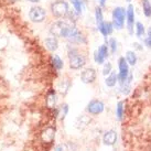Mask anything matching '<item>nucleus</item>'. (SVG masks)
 Wrapping results in <instances>:
<instances>
[{"mask_svg":"<svg viewBox=\"0 0 151 151\" xmlns=\"http://www.w3.org/2000/svg\"><path fill=\"white\" fill-rule=\"evenodd\" d=\"M52 63H53V65H54L56 70H61L63 67V61L60 59L58 55H53L52 56Z\"/></svg>","mask_w":151,"mask_h":151,"instance_id":"nucleus-21","label":"nucleus"},{"mask_svg":"<svg viewBox=\"0 0 151 151\" xmlns=\"http://www.w3.org/2000/svg\"><path fill=\"white\" fill-rule=\"evenodd\" d=\"M127 11L122 7H117L114 9L113 11V25L114 28L120 30L125 24V19H126Z\"/></svg>","mask_w":151,"mask_h":151,"instance_id":"nucleus-2","label":"nucleus"},{"mask_svg":"<svg viewBox=\"0 0 151 151\" xmlns=\"http://www.w3.org/2000/svg\"><path fill=\"white\" fill-rule=\"evenodd\" d=\"M98 29H99V31L101 32V34L104 35V37H107V35H109V34H111V32H113V29H114V25L113 23H110V22H106L104 21L103 23H101V24H98Z\"/></svg>","mask_w":151,"mask_h":151,"instance_id":"nucleus-12","label":"nucleus"},{"mask_svg":"<svg viewBox=\"0 0 151 151\" xmlns=\"http://www.w3.org/2000/svg\"><path fill=\"white\" fill-rule=\"evenodd\" d=\"M89 122H91V118L88 117V116H85V115H82L80 117L77 118V120H76V127L78 128V129H84L86 127L89 125Z\"/></svg>","mask_w":151,"mask_h":151,"instance_id":"nucleus-14","label":"nucleus"},{"mask_svg":"<svg viewBox=\"0 0 151 151\" xmlns=\"http://www.w3.org/2000/svg\"><path fill=\"white\" fill-rule=\"evenodd\" d=\"M51 11L55 17H65L68 12V4L64 0H56L51 4Z\"/></svg>","mask_w":151,"mask_h":151,"instance_id":"nucleus-4","label":"nucleus"},{"mask_svg":"<svg viewBox=\"0 0 151 151\" xmlns=\"http://www.w3.org/2000/svg\"><path fill=\"white\" fill-rule=\"evenodd\" d=\"M126 61L130 65H134L137 63V55L132 51H128L126 53Z\"/></svg>","mask_w":151,"mask_h":151,"instance_id":"nucleus-18","label":"nucleus"},{"mask_svg":"<svg viewBox=\"0 0 151 151\" xmlns=\"http://www.w3.org/2000/svg\"><path fill=\"white\" fill-rule=\"evenodd\" d=\"M136 34L138 38H141L143 34H145V27L141 22H137L136 23Z\"/></svg>","mask_w":151,"mask_h":151,"instance_id":"nucleus-22","label":"nucleus"},{"mask_svg":"<svg viewBox=\"0 0 151 151\" xmlns=\"http://www.w3.org/2000/svg\"><path fill=\"white\" fill-rule=\"evenodd\" d=\"M45 46L49 51H52V52L56 51L58 50V47H59L58 39L55 38V37H49V38H46L45 39Z\"/></svg>","mask_w":151,"mask_h":151,"instance_id":"nucleus-13","label":"nucleus"},{"mask_svg":"<svg viewBox=\"0 0 151 151\" xmlns=\"http://www.w3.org/2000/svg\"><path fill=\"white\" fill-rule=\"evenodd\" d=\"M116 115H117L118 119H122V116H124V103L122 101L118 103L117 108H116Z\"/></svg>","mask_w":151,"mask_h":151,"instance_id":"nucleus-24","label":"nucleus"},{"mask_svg":"<svg viewBox=\"0 0 151 151\" xmlns=\"http://www.w3.org/2000/svg\"><path fill=\"white\" fill-rule=\"evenodd\" d=\"M95 17H96V22L98 24L103 23V11L99 7H96V10H95Z\"/></svg>","mask_w":151,"mask_h":151,"instance_id":"nucleus-25","label":"nucleus"},{"mask_svg":"<svg viewBox=\"0 0 151 151\" xmlns=\"http://www.w3.org/2000/svg\"><path fill=\"white\" fill-rule=\"evenodd\" d=\"M71 2L74 6V9H75L76 12L81 14L82 10H83V0H71Z\"/></svg>","mask_w":151,"mask_h":151,"instance_id":"nucleus-20","label":"nucleus"},{"mask_svg":"<svg viewBox=\"0 0 151 151\" xmlns=\"http://www.w3.org/2000/svg\"><path fill=\"white\" fill-rule=\"evenodd\" d=\"M117 80H118V74H116L115 72H111V73L107 76V78L105 80V83L109 87H114V86L116 85V83H117Z\"/></svg>","mask_w":151,"mask_h":151,"instance_id":"nucleus-15","label":"nucleus"},{"mask_svg":"<svg viewBox=\"0 0 151 151\" xmlns=\"http://www.w3.org/2000/svg\"><path fill=\"white\" fill-rule=\"evenodd\" d=\"M109 45H110V50H111V53H115L116 50H117V41H116V39L111 38L109 40Z\"/></svg>","mask_w":151,"mask_h":151,"instance_id":"nucleus-26","label":"nucleus"},{"mask_svg":"<svg viewBox=\"0 0 151 151\" xmlns=\"http://www.w3.org/2000/svg\"><path fill=\"white\" fill-rule=\"evenodd\" d=\"M111 64L109 63V62H107V63L105 64V66H104V68H103V74L104 75H108V74H110L111 73Z\"/></svg>","mask_w":151,"mask_h":151,"instance_id":"nucleus-27","label":"nucleus"},{"mask_svg":"<svg viewBox=\"0 0 151 151\" xmlns=\"http://www.w3.org/2000/svg\"><path fill=\"white\" fill-rule=\"evenodd\" d=\"M55 137V129L52 127H47L45 130H43L42 134H41V138H42L43 142L51 143L54 140Z\"/></svg>","mask_w":151,"mask_h":151,"instance_id":"nucleus-11","label":"nucleus"},{"mask_svg":"<svg viewBox=\"0 0 151 151\" xmlns=\"http://www.w3.org/2000/svg\"><path fill=\"white\" fill-rule=\"evenodd\" d=\"M117 141V134L115 130H108L104 134L103 142L106 146H114Z\"/></svg>","mask_w":151,"mask_h":151,"instance_id":"nucleus-10","label":"nucleus"},{"mask_svg":"<svg viewBox=\"0 0 151 151\" xmlns=\"http://www.w3.org/2000/svg\"><path fill=\"white\" fill-rule=\"evenodd\" d=\"M46 12L45 10L42 7H32L29 12V18L31 19V21L40 23L45 19Z\"/></svg>","mask_w":151,"mask_h":151,"instance_id":"nucleus-6","label":"nucleus"},{"mask_svg":"<svg viewBox=\"0 0 151 151\" xmlns=\"http://www.w3.org/2000/svg\"><path fill=\"white\" fill-rule=\"evenodd\" d=\"M98 53H99V55H101L103 59L106 60L107 59V56H108V46L101 45L99 46V49H98Z\"/></svg>","mask_w":151,"mask_h":151,"instance_id":"nucleus-23","label":"nucleus"},{"mask_svg":"<svg viewBox=\"0 0 151 151\" xmlns=\"http://www.w3.org/2000/svg\"><path fill=\"white\" fill-rule=\"evenodd\" d=\"M127 27L129 34H134V8L132 4H129L127 8Z\"/></svg>","mask_w":151,"mask_h":151,"instance_id":"nucleus-9","label":"nucleus"},{"mask_svg":"<svg viewBox=\"0 0 151 151\" xmlns=\"http://www.w3.org/2000/svg\"><path fill=\"white\" fill-rule=\"evenodd\" d=\"M70 67L73 70H78L81 67H83L86 64V59L84 55L80 54L76 50L70 51Z\"/></svg>","mask_w":151,"mask_h":151,"instance_id":"nucleus-3","label":"nucleus"},{"mask_svg":"<svg viewBox=\"0 0 151 151\" xmlns=\"http://www.w3.org/2000/svg\"><path fill=\"white\" fill-rule=\"evenodd\" d=\"M126 1H127V2H130V1H131V0H126Z\"/></svg>","mask_w":151,"mask_h":151,"instance_id":"nucleus-34","label":"nucleus"},{"mask_svg":"<svg viewBox=\"0 0 151 151\" xmlns=\"http://www.w3.org/2000/svg\"><path fill=\"white\" fill-rule=\"evenodd\" d=\"M75 28L71 25L70 23L64 21H58L54 22L53 24L51 25L50 28V33L53 37H59V38H70L73 32L75 31Z\"/></svg>","mask_w":151,"mask_h":151,"instance_id":"nucleus-1","label":"nucleus"},{"mask_svg":"<svg viewBox=\"0 0 151 151\" xmlns=\"http://www.w3.org/2000/svg\"><path fill=\"white\" fill-rule=\"evenodd\" d=\"M105 1L106 0H99V4H101V7H104V6H105Z\"/></svg>","mask_w":151,"mask_h":151,"instance_id":"nucleus-32","label":"nucleus"},{"mask_svg":"<svg viewBox=\"0 0 151 151\" xmlns=\"http://www.w3.org/2000/svg\"><path fill=\"white\" fill-rule=\"evenodd\" d=\"M118 66H119V74H118V80L120 84H125L127 78L129 76V68H128V62L125 58H120L118 61Z\"/></svg>","mask_w":151,"mask_h":151,"instance_id":"nucleus-5","label":"nucleus"},{"mask_svg":"<svg viewBox=\"0 0 151 151\" xmlns=\"http://www.w3.org/2000/svg\"><path fill=\"white\" fill-rule=\"evenodd\" d=\"M142 9L146 17H151V4L149 0H142Z\"/></svg>","mask_w":151,"mask_h":151,"instance_id":"nucleus-19","label":"nucleus"},{"mask_svg":"<svg viewBox=\"0 0 151 151\" xmlns=\"http://www.w3.org/2000/svg\"><path fill=\"white\" fill-rule=\"evenodd\" d=\"M63 149H64L63 146H58V147L55 148V150H54V151H63Z\"/></svg>","mask_w":151,"mask_h":151,"instance_id":"nucleus-31","label":"nucleus"},{"mask_svg":"<svg viewBox=\"0 0 151 151\" xmlns=\"http://www.w3.org/2000/svg\"><path fill=\"white\" fill-rule=\"evenodd\" d=\"M104 103L98 99H93L87 105V111L92 115H98L104 111Z\"/></svg>","mask_w":151,"mask_h":151,"instance_id":"nucleus-7","label":"nucleus"},{"mask_svg":"<svg viewBox=\"0 0 151 151\" xmlns=\"http://www.w3.org/2000/svg\"><path fill=\"white\" fill-rule=\"evenodd\" d=\"M145 43H146V45H147L149 49H151V28L148 30V37L146 38V40H145Z\"/></svg>","mask_w":151,"mask_h":151,"instance_id":"nucleus-30","label":"nucleus"},{"mask_svg":"<svg viewBox=\"0 0 151 151\" xmlns=\"http://www.w3.org/2000/svg\"><path fill=\"white\" fill-rule=\"evenodd\" d=\"M81 80L85 84H91V83H93L94 81L96 80V71L94 68H92V67L86 68V70H84V71L82 72Z\"/></svg>","mask_w":151,"mask_h":151,"instance_id":"nucleus-8","label":"nucleus"},{"mask_svg":"<svg viewBox=\"0 0 151 151\" xmlns=\"http://www.w3.org/2000/svg\"><path fill=\"white\" fill-rule=\"evenodd\" d=\"M28 1H30V2H39L40 0H28Z\"/></svg>","mask_w":151,"mask_h":151,"instance_id":"nucleus-33","label":"nucleus"},{"mask_svg":"<svg viewBox=\"0 0 151 151\" xmlns=\"http://www.w3.org/2000/svg\"><path fill=\"white\" fill-rule=\"evenodd\" d=\"M70 87H71V82L68 80H63L59 84V92L62 95H66V93L68 92Z\"/></svg>","mask_w":151,"mask_h":151,"instance_id":"nucleus-16","label":"nucleus"},{"mask_svg":"<svg viewBox=\"0 0 151 151\" xmlns=\"http://www.w3.org/2000/svg\"><path fill=\"white\" fill-rule=\"evenodd\" d=\"M94 59H95V62H96L97 64H101V63H104V61L105 60L101 58V55H99V53H98V51H96L95 52V54H94Z\"/></svg>","mask_w":151,"mask_h":151,"instance_id":"nucleus-29","label":"nucleus"},{"mask_svg":"<svg viewBox=\"0 0 151 151\" xmlns=\"http://www.w3.org/2000/svg\"><path fill=\"white\" fill-rule=\"evenodd\" d=\"M55 104H56V95H55L54 92H51L47 95V98H46V105L49 108H53Z\"/></svg>","mask_w":151,"mask_h":151,"instance_id":"nucleus-17","label":"nucleus"},{"mask_svg":"<svg viewBox=\"0 0 151 151\" xmlns=\"http://www.w3.org/2000/svg\"><path fill=\"white\" fill-rule=\"evenodd\" d=\"M67 111H68V106L66 104H64V105L61 106V118L64 119L65 116L67 115Z\"/></svg>","mask_w":151,"mask_h":151,"instance_id":"nucleus-28","label":"nucleus"}]
</instances>
